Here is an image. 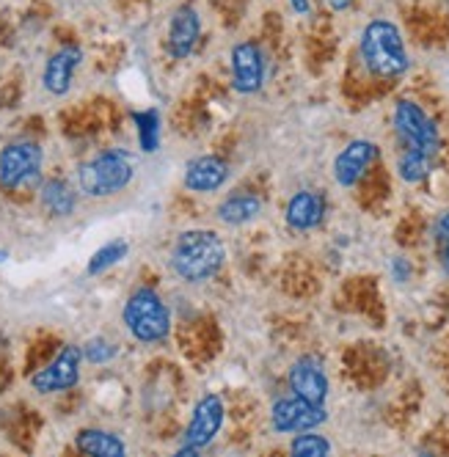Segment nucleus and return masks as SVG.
Listing matches in <instances>:
<instances>
[{"label": "nucleus", "mask_w": 449, "mask_h": 457, "mask_svg": "<svg viewBox=\"0 0 449 457\" xmlns=\"http://www.w3.org/2000/svg\"><path fill=\"white\" fill-rule=\"evenodd\" d=\"M273 428L279 433H306L317 424L326 421V408L323 405H314L309 400L293 397V400H279L273 405Z\"/></svg>", "instance_id": "nucleus-7"}, {"label": "nucleus", "mask_w": 449, "mask_h": 457, "mask_svg": "<svg viewBox=\"0 0 449 457\" xmlns=\"http://www.w3.org/2000/svg\"><path fill=\"white\" fill-rule=\"evenodd\" d=\"M83 355L88 358V361H94V364H105V361H111V358L116 355V347L108 339H91L86 345Z\"/></svg>", "instance_id": "nucleus-25"}, {"label": "nucleus", "mask_w": 449, "mask_h": 457, "mask_svg": "<svg viewBox=\"0 0 449 457\" xmlns=\"http://www.w3.org/2000/svg\"><path fill=\"white\" fill-rule=\"evenodd\" d=\"M353 4V0H331V9H337V12H342V9H347Z\"/></svg>", "instance_id": "nucleus-27"}, {"label": "nucleus", "mask_w": 449, "mask_h": 457, "mask_svg": "<svg viewBox=\"0 0 449 457\" xmlns=\"http://www.w3.org/2000/svg\"><path fill=\"white\" fill-rule=\"evenodd\" d=\"M133 119H136V124H138L141 149H144V152H157V144H160V116H157V111L136 113Z\"/></svg>", "instance_id": "nucleus-21"}, {"label": "nucleus", "mask_w": 449, "mask_h": 457, "mask_svg": "<svg viewBox=\"0 0 449 457\" xmlns=\"http://www.w3.org/2000/svg\"><path fill=\"white\" fill-rule=\"evenodd\" d=\"M265 80V58L260 45L240 42L232 50V86L240 94H254L262 88Z\"/></svg>", "instance_id": "nucleus-9"}, {"label": "nucleus", "mask_w": 449, "mask_h": 457, "mask_svg": "<svg viewBox=\"0 0 449 457\" xmlns=\"http://www.w3.org/2000/svg\"><path fill=\"white\" fill-rule=\"evenodd\" d=\"M290 6H293L298 14H309V0H290Z\"/></svg>", "instance_id": "nucleus-26"}, {"label": "nucleus", "mask_w": 449, "mask_h": 457, "mask_svg": "<svg viewBox=\"0 0 449 457\" xmlns=\"http://www.w3.org/2000/svg\"><path fill=\"white\" fill-rule=\"evenodd\" d=\"M42 166V149L37 144H12L0 152V185L4 187H22L30 179H37Z\"/></svg>", "instance_id": "nucleus-6"}, {"label": "nucleus", "mask_w": 449, "mask_h": 457, "mask_svg": "<svg viewBox=\"0 0 449 457\" xmlns=\"http://www.w3.org/2000/svg\"><path fill=\"white\" fill-rule=\"evenodd\" d=\"M124 322L138 342H160L171 331V314L154 289H136L124 306Z\"/></svg>", "instance_id": "nucleus-3"}, {"label": "nucleus", "mask_w": 449, "mask_h": 457, "mask_svg": "<svg viewBox=\"0 0 449 457\" xmlns=\"http://www.w3.org/2000/svg\"><path fill=\"white\" fill-rule=\"evenodd\" d=\"M229 179V166L223 162L220 157H196L194 162L187 166L185 171V185L196 193H210V190H218L223 182Z\"/></svg>", "instance_id": "nucleus-14"}, {"label": "nucleus", "mask_w": 449, "mask_h": 457, "mask_svg": "<svg viewBox=\"0 0 449 457\" xmlns=\"http://www.w3.org/2000/svg\"><path fill=\"white\" fill-rule=\"evenodd\" d=\"M362 55L367 70L378 78H400L408 70V53L397 25L375 20L362 34Z\"/></svg>", "instance_id": "nucleus-2"}, {"label": "nucleus", "mask_w": 449, "mask_h": 457, "mask_svg": "<svg viewBox=\"0 0 449 457\" xmlns=\"http://www.w3.org/2000/svg\"><path fill=\"white\" fill-rule=\"evenodd\" d=\"M290 452L298 454V457H323V454L331 452V444H328L323 436H312V433L306 430V436H298V438L293 441Z\"/></svg>", "instance_id": "nucleus-23"}, {"label": "nucleus", "mask_w": 449, "mask_h": 457, "mask_svg": "<svg viewBox=\"0 0 449 457\" xmlns=\"http://www.w3.org/2000/svg\"><path fill=\"white\" fill-rule=\"evenodd\" d=\"M430 174V154L425 152H416V149H408L403 157H400V177L405 182H420Z\"/></svg>", "instance_id": "nucleus-20"}, {"label": "nucleus", "mask_w": 449, "mask_h": 457, "mask_svg": "<svg viewBox=\"0 0 449 457\" xmlns=\"http://www.w3.org/2000/svg\"><path fill=\"white\" fill-rule=\"evenodd\" d=\"M80 50L78 47H63L58 50L50 61H47V67H45V88L50 94H67L70 86H72V75L78 70V63H80Z\"/></svg>", "instance_id": "nucleus-16"}, {"label": "nucleus", "mask_w": 449, "mask_h": 457, "mask_svg": "<svg viewBox=\"0 0 449 457\" xmlns=\"http://www.w3.org/2000/svg\"><path fill=\"white\" fill-rule=\"evenodd\" d=\"M260 210H262V202L256 199V195L240 193V195H232V199H227L218 207V218L229 226H240V223L254 220L256 215H260Z\"/></svg>", "instance_id": "nucleus-17"}, {"label": "nucleus", "mask_w": 449, "mask_h": 457, "mask_svg": "<svg viewBox=\"0 0 449 457\" xmlns=\"http://www.w3.org/2000/svg\"><path fill=\"white\" fill-rule=\"evenodd\" d=\"M133 157L121 149H111L80 169V187L88 195H113L133 182Z\"/></svg>", "instance_id": "nucleus-4"}, {"label": "nucleus", "mask_w": 449, "mask_h": 457, "mask_svg": "<svg viewBox=\"0 0 449 457\" xmlns=\"http://www.w3.org/2000/svg\"><path fill=\"white\" fill-rule=\"evenodd\" d=\"M378 157V146L372 141H353L342 149V154L334 162V177L342 187L356 185L364 171L372 166Z\"/></svg>", "instance_id": "nucleus-12"}, {"label": "nucleus", "mask_w": 449, "mask_h": 457, "mask_svg": "<svg viewBox=\"0 0 449 457\" xmlns=\"http://www.w3.org/2000/svg\"><path fill=\"white\" fill-rule=\"evenodd\" d=\"M223 424V403L220 397L215 395H207L204 400H199L196 411H194V419H190L187 430H185V444L194 446V449H202L207 446Z\"/></svg>", "instance_id": "nucleus-11"}, {"label": "nucleus", "mask_w": 449, "mask_h": 457, "mask_svg": "<svg viewBox=\"0 0 449 457\" xmlns=\"http://www.w3.org/2000/svg\"><path fill=\"white\" fill-rule=\"evenodd\" d=\"M124 253H127V243L124 240H113V243H108V245H103L97 253L91 256V262H88V273H103V270H108V268H113L119 259H124Z\"/></svg>", "instance_id": "nucleus-22"}, {"label": "nucleus", "mask_w": 449, "mask_h": 457, "mask_svg": "<svg viewBox=\"0 0 449 457\" xmlns=\"http://www.w3.org/2000/svg\"><path fill=\"white\" fill-rule=\"evenodd\" d=\"M436 251H438V262L449 273V212L438 215L436 220Z\"/></svg>", "instance_id": "nucleus-24"}, {"label": "nucleus", "mask_w": 449, "mask_h": 457, "mask_svg": "<svg viewBox=\"0 0 449 457\" xmlns=\"http://www.w3.org/2000/svg\"><path fill=\"white\" fill-rule=\"evenodd\" d=\"M202 34V22L196 9L190 6H179L171 17V30H169V50L174 58H185L190 55V50L196 47Z\"/></svg>", "instance_id": "nucleus-13"}, {"label": "nucleus", "mask_w": 449, "mask_h": 457, "mask_svg": "<svg viewBox=\"0 0 449 457\" xmlns=\"http://www.w3.org/2000/svg\"><path fill=\"white\" fill-rule=\"evenodd\" d=\"M290 388L295 391V397L309 400L314 405H323L328 397V378L323 372V364L312 355L295 361L290 370Z\"/></svg>", "instance_id": "nucleus-10"}, {"label": "nucleus", "mask_w": 449, "mask_h": 457, "mask_svg": "<svg viewBox=\"0 0 449 457\" xmlns=\"http://www.w3.org/2000/svg\"><path fill=\"white\" fill-rule=\"evenodd\" d=\"M78 378H80V350L70 345L55 355V361H50L42 372L30 378V383L42 395H53V391L72 388Z\"/></svg>", "instance_id": "nucleus-8"}, {"label": "nucleus", "mask_w": 449, "mask_h": 457, "mask_svg": "<svg viewBox=\"0 0 449 457\" xmlns=\"http://www.w3.org/2000/svg\"><path fill=\"white\" fill-rule=\"evenodd\" d=\"M323 215H326V199L312 190L295 193L290 204H287V223L298 228V232H309V228L320 226Z\"/></svg>", "instance_id": "nucleus-15"}, {"label": "nucleus", "mask_w": 449, "mask_h": 457, "mask_svg": "<svg viewBox=\"0 0 449 457\" xmlns=\"http://www.w3.org/2000/svg\"><path fill=\"white\" fill-rule=\"evenodd\" d=\"M42 204L53 212V215H70L75 210V193L63 179H50L42 187Z\"/></svg>", "instance_id": "nucleus-19"}, {"label": "nucleus", "mask_w": 449, "mask_h": 457, "mask_svg": "<svg viewBox=\"0 0 449 457\" xmlns=\"http://www.w3.org/2000/svg\"><path fill=\"white\" fill-rule=\"evenodd\" d=\"M78 449L86 454H97V457H121L127 446L105 430H83L78 436Z\"/></svg>", "instance_id": "nucleus-18"}, {"label": "nucleus", "mask_w": 449, "mask_h": 457, "mask_svg": "<svg viewBox=\"0 0 449 457\" xmlns=\"http://www.w3.org/2000/svg\"><path fill=\"white\" fill-rule=\"evenodd\" d=\"M395 124L397 133L405 138L408 149L425 152V154H436L438 152V129L433 124V119L411 100H400L395 108Z\"/></svg>", "instance_id": "nucleus-5"}, {"label": "nucleus", "mask_w": 449, "mask_h": 457, "mask_svg": "<svg viewBox=\"0 0 449 457\" xmlns=\"http://www.w3.org/2000/svg\"><path fill=\"white\" fill-rule=\"evenodd\" d=\"M223 259H227V248H223L220 237L207 228H194L177 240L171 265L185 281H204L220 270Z\"/></svg>", "instance_id": "nucleus-1"}]
</instances>
